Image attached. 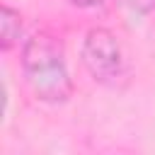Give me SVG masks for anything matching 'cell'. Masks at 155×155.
Segmentation results:
<instances>
[{"mask_svg":"<svg viewBox=\"0 0 155 155\" xmlns=\"http://www.w3.org/2000/svg\"><path fill=\"white\" fill-rule=\"evenodd\" d=\"M126 5L138 15H150L155 10V0H126Z\"/></svg>","mask_w":155,"mask_h":155,"instance_id":"277c9868","label":"cell"},{"mask_svg":"<svg viewBox=\"0 0 155 155\" xmlns=\"http://www.w3.org/2000/svg\"><path fill=\"white\" fill-rule=\"evenodd\" d=\"M82 65L87 68V73L102 82V85H116L119 78H124L126 70V61H124V51L121 44L116 39V34L107 27H92L85 39H82Z\"/></svg>","mask_w":155,"mask_h":155,"instance_id":"7a4b0ae2","label":"cell"},{"mask_svg":"<svg viewBox=\"0 0 155 155\" xmlns=\"http://www.w3.org/2000/svg\"><path fill=\"white\" fill-rule=\"evenodd\" d=\"M70 5H75V7H82V10H90V7H99V5H104L107 0H68Z\"/></svg>","mask_w":155,"mask_h":155,"instance_id":"5b68a950","label":"cell"},{"mask_svg":"<svg viewBox=\"0 0 155 155\" xmlns=\"http://www.w3.org/2000/svg\"><path fill=\"white\" fill-rule=\"evenodd\" d=\"M22 70L29 90L39 102L65 104L73 97V80L68 73L63 44L48 34L36 31L24 41L22 48Z\"/></svg>","mask_w":155,"mask_h":155,"instance_id":"6da1fadb","label":"cell"},{"mask_svg":"<svg viewBox=\"0 0 155 155\" xmlns=\"http://www.w3.org/2000/svg\"><path fill=\"white\" fill-rule=\"evenodd\" d=\"M22 36V15L19 10H15L12 5H2L0 7V46L2 51H10Z\"/></svg>","mask_w":155,"mask_h":155,"instance_id":"3957f363","label":"cell"}]
</instances>
